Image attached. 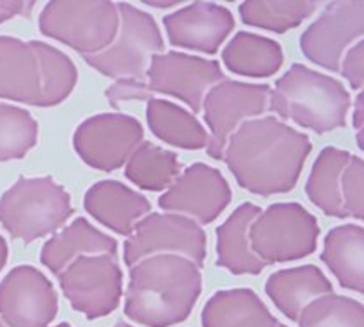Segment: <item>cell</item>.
<instances>
[{
  "label": "cell",
  "instance_id": "6da1fadb",
  "mask_svg": "<svg viewBox=\"0 0 364 327\" xmlns=\"http://www.w3.org/2000/svg\"><path fill=\"white\" fill-rule=\"evenodd\" d=\"M312 143L276 116L245 121L229 137L223 160L240 187L252 194H287L294 191Z\"/></svg>",
  "mask_w": 364,
  "mask_h": 327
},
{
  "label": "cell",
  "instance_id": "7a4b0ae2",
  "mask_svg": "<svg viewBox=\"0 0 364 327\" xmlns=\"http://www.w3.org/2000/svg\"><path fill=\"white\" fill-rule=\"evenodd\" d=\"M203 287L201 269L177 255H154L130 267L124 314L134 324L172 327L188 321Z\"/></svg>",
  "mask_w": 364,
  "mask_h": 327
},
{
  "label": "cell",
  "instance_id": "3957f363",
  "mask_svg": "<svg viewBox=\"0 0 364 327\" xmlns=\"http://www.w3.org/2000/svg\"><path fill=\"white\" fill-rule=\"evenodd\" d=\"M77 80V66L63 50L0 35V99L53 108L73 92Z\"/></svg>",
  "mask_w": 364,
  "mask_h": 327
},
{
  "label": "cell",
  "instance_id": "277c9868",
  "mask_svg": "<svg viewBox=\"0 0 364 327\" xmlns=\"http://www.w3.org/2000/svg\"><path fill=\"white\" fill-rule=\"evenodd\" d=\"M269 109L299 127L328 133L346 127L350 94L336 78L295 62L271 89Z\"/></svg>",
  "mask_w": 364,
  "mask_h": 327
},
{
  "label": "cell",
  "instance_id": "5b68a950",
  "mask_svg": "<svg viewBox=\"0 0 364 327\" xmlns=\"http://www.w3.org/2000/svg\"><path fill=\"white\" fill-rule=\"evenodd\" d=\"M73 211L70 194L53 177H19L0 198V223L26 244L58 232Z\"/></svg>",
  "mask_w": 364,
  "mask_h": 327
},
{
  "label": "cell",
  "instance_id": "8992f818",
  "mask_svg": "<svg viewBox=\"0 0 364 327\" xmlns=\"http://www.w3.org/2000/svg\"><path fill=\"white\" fill-rule=\"evenodd\" d=\"M118 16L120 21L113 42L101 52L84 56L85 62L114 80H146L153 56L165 49L160 26L151 14L129 2H118Z\"/></svg>",
  "mask_w": 364,
  "mask_h": 327
},
{
  "label": "cell",
  "instance_id": "52a82bcc",
  "mask_svg": "<svg viewBox=\"0 0 364 327\" xmlns=\"http://www.w3.org/2000/svg\"><path fill=\"white\" fill-rule=\"evenodd\" d=\"M118 21V2L112 0H53L42 9L38 26L46 37L92 56L113 42Z\"/></svg>",
  "mask_w": 364,
  "mask_h": 327
},
{
  "label": "cell",
  "instance_id": "ba28073f",
  "mask_svg": "<svg viewBox=\"0 0 364 327\" xmlns=\"http://www.w3.org/2000/svg\"><path fill=\"white\" fill-rule=\"evenodd\" d=\"M321 234L316 216L299 203H274L253 220L248 239L266 265L288 263L312 255Z\"/></svg>",
  "mask_w": 364,
  "mask_h": 327
},
{
  "label": "cell",
  "instance_id": "9c48e42d",
  "mask_svg": "<svg viewBox=\"0 0 364 327\" xmlns=\"http://www.w3.org/2000/svg\"><path fill=\"white\" fill-rule=\"evenodd\" d=\"M309 201L335 218H364V161L338 148H324L306 182Z\"/></svg>",
  "mask_w": 364,
  "mask_h": 327
},
{
  "label": "cell",
  "instance_id": "30bf717a",
  "mask_svg": "<svg viewBox=\"0 0 364 327\" xmlns=\"http://www.w3.org/2000/svg\"><path fill=\"white\" fill-rule=\"evenodd\" d=\"M58 281L71 309L89 321L113 314L124 294V272L117 255L78 256Z\"/></svg>",
  "mask_w": 364,
  "mask_h": 327
},
{
  "label": "cell",
  "instance_id": "8fae6325",
  "mask_svg": "<svg viewBox=\"0 0 364 327\" xmlns=\"http://www.w3.org/2000/svg\"><path fill=\"white\" fill-rule=\"evenodd\" d=\"M154 255H177L201 269L207 260V234L195 220L176 214H149L134 227L124 246L129 267Z\"/></svg>",
  "mask_w": 364,
  "mask_h": 327
},
{
  "label": "cell",
  "instance_id": "7c38bea8",
  "mask_svg": "<svg viewBox=\"0 0 364 327\" xmlns=\"http://www.w3.org/2000/svg\"><path fill=\"white\" fill-rule=\"evenodd\" d=\"M269 85L247 84L228 78L208 90L201 106L208 127V156L223 160L229 137L245 121L260 118L269 111Z\"/></svg>",
  "mask_w": 364,
  "mask_h": 327
},
{
  "label": "cell",
  "instance_id": "4fadbf2b",
  "mask_svg": "<svg viewBox=\"0 0 364 327\" xmlns=\"http://www.w3.org/2000/svg\"><path fill=\"white\" fill-rule=\"evenodd\" d=\"M142 139L144 128L137 118L125 113H101L78 125L73 148L89 167L114 172L129 161Z\"/></svg>",
  "mask_w": 364,
  "mask_h": 327
},
{
  "label": "cell",
  "instance_id": "5bb4252c",
  "mask_svg": "<svg viewBox=\"0 0 364 327\" xmlns=\"http://www.w3.org/2000/svg\"><path fill=\"white\" fill-rule=\"evenodd\" d=\"M364 2L336 0L300 37V49L309 61L331 73L340 72L347 50L363 40Z\"/></svg>",
  "mask_w": 364,
  "mask_h": 327
},
{
  "label": "cell",
  "instance_id": "9a60e30c",
  "mask_svg": "<svg viewBox=\"0 0 364 327\" xmlns=\"http://www.w3.org/2000/svg\"><path fill=\"white\" fill-rule=\"evenodd\" d=\"M232 191L223 172L205 163H193L181 172L158 199L165 214L195 220L198 226L215 222L231 204Z\"/></svg>",
  "mask_w": 364,
  "mask_h": 327
},
{
  "label": "cell",
  "instance_id": "2e32d148",
  "mask_svg": "<svg viewBox=\"0 0 364 327\" xmlns=\"http://www.w3.org/2000/svg\"><path fill=\"white\" fill-rule=\"evenodd\" d=\"M149 90L176 97L200 113L205 96L213 85L225 80L219 61L168 50L153 56L148 73Z\"/></svg>",
  "mask_w": 364,
  "mask_h": 327
},
{
  "label": "cell",
  "instance_id": "e0dca14e",
  "mask_svg": "<svg viewBox=\"0 0 364 327\" xmlns=\"http://www.w3.org/2000/svg\"><path fill=\"white\" fill-rule=\"evenodd\" d=\"M58 310V291L42 270L18 265L0 281V321L6 327H49Z\"/></svg>",
  "mask_w": 364,
  "mask_h": 327
},
{
  "label": "cell",
  "instance_id": "ac0fdd59",
  "mask_svg": "<svg viewBox=\"0 0 364 327\" xmlns=\"http://www.w3.org/2000/svg\"><path fill=\"white\" fill-rule=\"evenodd\" d=\"M168 42L177 49L215 54L235 30V16L228 7L213 2H191L165 16Z\"/></svg>",
  "mask_w": 364,
  "mask_h": 327
},
{
  "label": "cell",
  "instance_id": "d6986e66",
  "mask_svg": "<svg viewBox=\"0 0 364 327\" xmlns=\"http://www.w3.org/2000/svg\"><path fill=\"white\" fill-rule=\"evenodd\" d=\"M84 208L101 226L129 238L134 227L151 214V203L141 192L118 180H101L85 192Z\"/></svg>",
  "mask_w": 364,
  "mask_h": 327
},
{
  "label": "cell",
  "instance_id": "ffe728a7",
  "mask_svg": "<svg viewBox=\"0 0 364 327\" xmlns=\"http://www.w3.org/2000/svg\"><path fill=\"white\" fill-rule=\"evenodd\" d=\"M333 293V284L316 265H300L272 272L266 281V294L284 317L299 321L311 301Z\"/></svg>",
  "mask_w": 364,
  "mask_h": 327
},
{
  "label": "cell",
  "instance_id": "44dd1931",
  "mask_svg": "<svg viewBox=\"0 0 364 327\" xmlns=\"http://www.w3.org/2000/svg\"><path fill=\"white\" fill-rule=\"evenodd\" d=\"M253 203H243L220 223L215 231L217 265L232 275H259L266 270V263L252 251L248 231L260 214Z\"/></svg>",
  "mask_w": 364,
  "mask_h": 327
},
{
  "label": "cell",
  "instance_id": "7402d4cb",
  "mask_svg": "<svg viewBox=\"0 0 364 327\" xmlns=\"http://www.w3.org/2000/svg\"><path fill=\"white\" fill-rule=\"evenodd\" d=\"M117 239L101 232L89 220L80 216L43 244L41 262L54 275H59L78 256L117 255Z\"/></svg>",
  "mask_w": 364,
  "mask_h": 327
},
{
  "label": "cell",
  "instance_id": "603a6c76",
  "mask_svg": "<svg viewBox=\"0 0 364 327\" xmlns=\"http://www.w3.org/2000/svg\"><path fill=\"white\" fill-rule=\"evenodd\" d=\"M203 327H279L259 294L248 287H235L213 293L201 312Z\"/></svg>",
  "mask_w": 364,
  "mask_h": 327
},
{
  "label": "cell",
  "instance_id": "cb8c5ba5",
  "mask_svg": "<svg viewBox=\"0 0 364 327\" xmlns=\"http://www.w3.org/2000/svg\"><path fill=\"white\" fill-rule=\"evenodd\" d=\"M321 262L343 289L364 291V228L358 223L333 227L324 238Z\"/></svg>",
  "mask_w": 364,
  "mask_h": 327
},
{
  "label": "cell",
  "instance_id": "d4e9b609",
  "mask_svg": "<svg viewBox=\"0 0 364 327\" xmlns=\"http://www.w3.org/2000/svg\"><path fill=\"white\" fill-rule=\"evenodd\" d=\"M146 120L153 135L173 148L200 151L208 145V132L201 121L176 102L153 97L146 106Z\"/></svg>",
  "mask_w": 364,
  "mask_h": 327
},
{
  "label": "cell",
  "instance_id": "484cf974",
  "mask_svg": "<svg viewBox=\"0 0 364 327\" xmlns=\"http://www.w3.org/2000/svg\"><path fill=\"white\" fill-rule=\"evenodd\" d=\"M283 49L276 40L252 31H238L223 49V62L231 73L269 78L283 66Z\"/></svg>",
  "mask_w": 364,
  "mask_h": 327
},
{
  "label": "cell",
  "instance_id": "4316f807",
  "mask_svg": "<svg viewBox=\"0 0 364 327\" xmlns=\"http://www.w3.org/2000/svg\"><path fill=\"white\" fill-rule=\"evenodd\" d=\"M181 172L176 153L153 143H141L125 163V177L142 191L165 192Z\"/></svg>",
  "mask_w": 364,
  "mask_h": 327
},
{
  "label": "cell",
  "instance_id": "83f0119b",
  "mask_svg": "<svg viewBox=\"0 0 364 327\" xmlns=\"http://www.w3.org/2000/svg\"><path fill=\"white\" fill-rule=\"evenodd\" d=\"M312 0H247L240 6V18L255 28L287 33L302 25L318 11Z\"/></svg>",
  "mask_w": 364,
  "mask_h": 327
},
{
  "label": "cell",
  "instance_id": "f1b7e54d",
  "mask_svg": "<svg viewBox=\"0 0 364 327\" xmlns=\"http://www.w3.org/2000/svg\"><path fill=\"white\" fill-rule=\"evenodd\" d=\"M37 139V120L19 106L0 102V163L25 157Z\"/></svg>",
  "mask_w": 364,
  "mask_h": 327
},
{
  "label": "cell",
  "instance_id": "f546056e",
  "mask_svg": "<svg viewBox=\"0 0 364 327\" xmlns=\"http://www.w3.org/2000/svg\"><path fill=\"white\" fill-rule=\"evenodd\" d=\"M296 322L299 327H364V306L354 298L330 293L309 303Z\"/></svg>",
  "mask_w": 364,
  "mask_h": 327
},
{
  "label": "cell",
  "instance_id": "4dcf8cb0",
  "mask_svg": "<svg viewBox=\"0 0 364 327\" xmlns=\"http://www.w3.org/2000/svg\"><path fill=\"white\" fill-rule=\"evenodd\" d=\"M106 97L113 108H118L122 102L127 101H149L153 99V92L146 80H136V78H124L117 80L112 87L106 89Z\"/></svg>",
  "mask_w": 364,
  "mask_h": 327
},
{
  "label": "cell",
  "instance_id": "1f68e13d",
  "mask_svg": "<svg viewBox=\"0 0 364 327\" xmlns=\"http://www.w3.org/2000/svg\"><path fill=\"white\" fill-rule=\"evenodd\" d=\"M340 73L349 82L352 90H361L364 85V43L363 40L352 45L346 52L340 65Z\"/></svg>",
  "mask_w": 364,
  "mask_h": 327
},
{
  "label": "cell",
  "instance_id": "d6a6232c",
  "mask_svg": "<svg viewBox=\"0 0 364 327\" xmlns=\"http://www.w3.org/2000/svg\"><path fill=\"white\" fill-rule=\"evenodd\" d=\"M35 2L25 0H0V23L9 21L16 16H30Z\"/></svg>",
  "mask_w": 364,
  "mask_h": 327
},
{
  "label": "cell",
  "instance_id": "836d02e7",
  "mask_svg": "<svg viewBox=\"0 0 364 327\" xmlns=\"http://www.w3.org/2000/svg\"><path fill=\"white\" fill-rule=\"evenodd\" d=\"M352 125H354V130L358 132V145L359 149H364L363 144V128H364V96L363 92L358 94L354 102V113H352Z\"/></svg>",
  "mask_w": 364,
  "mask_h": 327
},
{
  "label": "cell",
  "instance_id": "e575fe53",
  "mask_svg": "<svg viewBox=\"0 0 364 327\" xmlns=\"http://www.w3.org/2000/svg\"><path fill=\"white\" fill-rule=\"evenodd\" d=\"M7 256H9V248H7V241L0 235V270L4 269L7 262Z\"/></svg>",
  "mask_w": 364,
  "mask_h": 327
},
{
  "label": "cell",
  "instance_id": "d590c367",
  "mask_svg": "<svg viewBox=\"0 0 364 327\" xmlns=\"http://www.w3.org/2000/svg\"><path fill=\"white\" fill-rule=\"evenodd\" d=\"M146 6H153V7H158V9H167V7H172V6H179V2L177 0H173V2H144Z\"/></svg>",
  "mask_w": 364,
  "mask_h": 327
},
{
  "label": "cell",
  "instance_id": "8d00e7d4",
  "mask_svg": "<svg viewBox=\"0 0 364 327\" xmlns=\"http://www.w3.org/2000/svg\"><path fill=\"white\" fill-rule=\"evenodd\" d=\"M112 327H136V326H132V324H127V322H117V324L112 326Z\"/></svg>",
  "mask_w": 364,
  "mask_h": 327
},
{
  "label": "cell",
  "instance_id": "74e56055",
  "mask_svg": "<svg viewBox=\"0 0 364 327\" xmlns=\"http://www.w3.org/2000/svg\"><path fill=\"white\" fill-rule=\"evenodd\" d=\"M54 327H73V326L68 324V322H61V324H58V326H54Z\"/></svg>",
  "mask_w": 364,
  "mask_h": 327
},
{
  "label": "cell",
  "instance_id": "f35d334b",
  "mask_svg": "<svg viewBox=\"0 0 364 327\" xmlns=\"http://www.w3.org/2000/svg\"><path fill=\"white\" fill-rule=\"evenodd\" d=\"M0 327H6V326H4V322H2V321H0Z\"/></svg>",
  "mask_w": 364,
  "mask_h": 327
}]
</instances>
